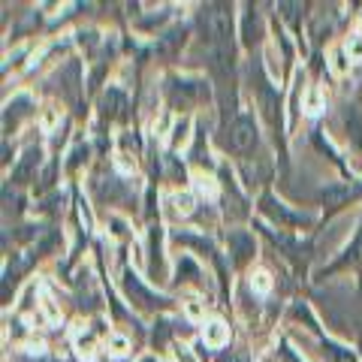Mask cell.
I'll use <instances>...</instances> for the list:
<instances>
[{"instance_id":"cell-1","label":"cell","mask_w":362,"mask_h":362,"mask_svg":"<svg viewBox=\"0 0 362 362\" xmlns=\"http://www.w3.org/2000/svg\"><path fill=\"white\" fill-rule=\"evenodd\" d=\"M257 139V130H254V121L251 118H239L230 127V145L235 151H247Z\"/></svg>"},{"instance_id":"cell-2","label":"cell","mask_w":362,"mask_h":362,"mask_svg":"<svg viewBox=\"0 0 362 362\" xmlns=\"http://www.w3.org/2000/svg\"><path fill=\"white\" fill-rule=\"evenodd\" d=\"M226 338H230V332H226V326L221 320H214V323L206 326V344L221 347V344H226Z\"/></svg>"},{"instance_id":"cell-3","label":"cell","mask_w":362,"mask_h":362,"mask_svg":"<svg viewBox=\"0 0 362 362\" xmlns=\"http://www.w3.org/2000/svg\"><path fill=\"white\" fill-rule=\"evenodd\" d=\"M320 109H323V97H320V90H308V97H305V112H308V115H317Z\"/></svg>"},{"instance_id":"cell-4","label":"cell","mask_w":362,"mask_h":362,"mask_svg":"<svg viewBox=\"0 0 362 362\" xmlns=\"http://www.w3.org/2000/svg\"><path fill=\"white\" fill-rule=\"evenodd\" d=\"M109 350L115 356H124V354H127V338H124V335H112L109 338Z\"/></svg>"},{"instance_id":"cell-5","label":"cell","mask_w":362,"mask_h":362,"mask_svg":"<svg viewBox=\"0 0 362 362\" xmlns=\"http://www.w3.org/2000/svg\"><path fill=\"white\" fill-rule=\"evenodd\" d=\"M173 202H175V211H181V214H190V209H194V197L190 194H178Z\"/></svg>"},{"instance_id":"cell-6","label":"cell","mask_w":362,"mask_h":362,"mask_svg":"<svg viewBox=\"0 0 362 362\" xmlns=\"http://www.w3.org/2000/svg\"><path fill=\"white\" fill-rule=\"evenodd\" d=\"M251 284H254L257 293H269V290H272V281H269L266 272H257V275L251 278Z\"/></svg>"},{"instance_id":"cell-7","label":"cell","mask_w":362,"mask_h":362,"mask_svg":"<svg viewBox=\"0 0 362 362\" xmlns=\"http://www.w3.org/2000/svg\"><path fill=\"white\" fill-rule=\"evenodd\" d=\"M76 347H78V356H85V359H90V354H94V341H90V338L78 335L76 338Z\"/></svg>"},{"instance_id":"cell-8","label":"cell","mask_w":362,"mask_h":362,"mask_svg":"<svg viewBox=\"0 0 362 362\" xmlns=\"http://www.w3.org/2000/svg\"><path fill=\"white\" fill-rule=\"evenodd\" d=\"M197 190H199V194L214 197V181H211V178H206V175H199V178H197Z\"/></svg>"},{"instance_id":"cell-9","label":"cell","mask_w":362,"mask_h":362,"mask_svg":"<svg viewBox=\"0 0 362 362\" xmlns=\"http://www.w3.org/2000/svg\"><path fill=\"white\" fill-rule=\"evenodd\" d=\"M347 52H350V58H354V61H362V37H354V40H350Z\"/></svg>"},{"instance_id":"cell-10","label":"cell","mask_w":362,"mask_h":362,"mask_svg":"<svg viewBox=\"0 0 362 362\" xmlns=\"http://www.w3.org/2000/svg\"><path fill=\"white\" fill-rule=\"evenodd\" d=\"M187 317H194V320H199V317H202V305H199L197 299L187 302Z\"/></svg>"},{"instance_id":"cell-11","label":"cell","mask_w":362,"mask_h":362,"mask_svg":"<svg viewBox=\"0 0 362 362\" xmlns=\"http://www.w3.org/2000/svg\"><path fill=\"white\" fill-rule=\"evenodd\" d=\"M332 66H335V70H338V73H344V66H347V61H344V52H341V49H338V52H335V64H332Z\"/></svg>"},{"instance_id":"cell-12","label":"cell","mask_w":362,"mask_h":362,"mask_svg":"<svg viewBox=\"0 0 362 362\" xmlns=\"http://www.w3.org/2000/svg\"><path fill=\"white\" fill-rule=\"evenodd\" d=\"M178 362H194V356L187 354V347H178Z\"/></svg>"}]
</instances>
